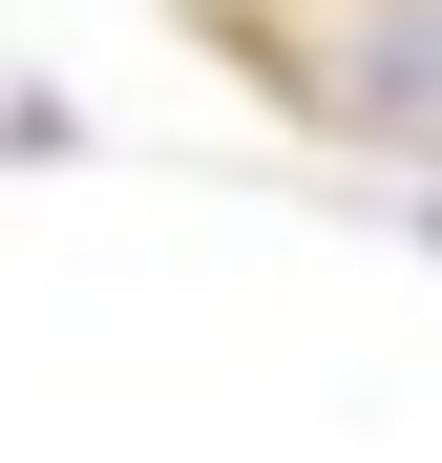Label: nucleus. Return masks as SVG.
Here are the masks:
<instances>
[{
    "instance_id": "f257e3e1",
    "label": "nucleus",
    "mask_w": 442,
    "mask_h": 463,
    "mask_svg": "<svg viewBox=\"0 0 442 463\" xmlns=\"http://www.w3.org/2000/svg\"><path fill=\"white\" fill-rule=\"evenodd\" d=\"M253 63H274L316 127H421V147H442V22H421V0H358V22H274Z\"/></svg>"
}]
</instances>
